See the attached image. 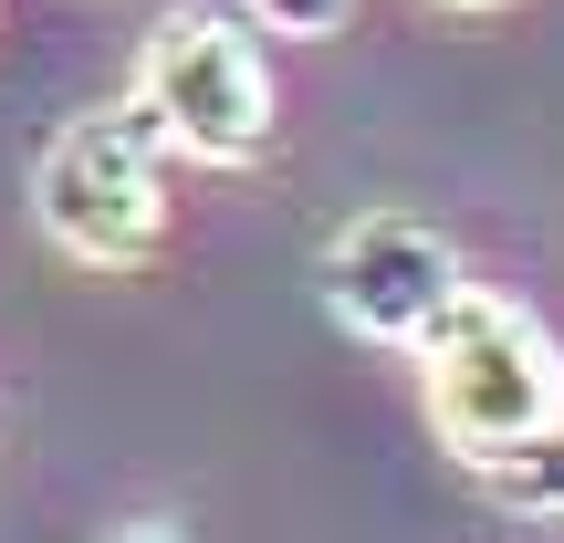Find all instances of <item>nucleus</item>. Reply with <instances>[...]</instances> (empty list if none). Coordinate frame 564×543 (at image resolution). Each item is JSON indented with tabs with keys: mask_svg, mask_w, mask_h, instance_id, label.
Returning a JSON list of instances; mask_svg holds the SVG:
<instances>
[{
	"mask_svg": "<svg viewBox=\"0 0 564 543\" xmlns=\"http://www.w3.org/2000/svg\"><path fill=\"white\" fill-rule=\"evenodd\" d=\"M32 220L63 262L137 272L167 241V137H158V116L137 95L63 116L32 158Z\"/></svg>",
	"mask_w": 564,
	"mask_h": 543,
	"instance_id": "f257e3e1",
	"label": "nucleus"
},
{
	"mask_svg": "<svg viewBox=\"0 0 564 543\" xmlns=\"http://www.w3.org/2000/svg\"><path fill=\"white\" fill-rule=\"evenodd\" d=\"M419 387H429V428H440L460 460H481V449H512V439H533V428L564 419V345L523 303L470 282L440 314V335L419 345Z\"/></svg>",
	"mask_w": 564,
	"mask_h": 543,
	"instance_id": "f03ea898",
	"label": "nucleus"
},
{
	"mask_svg": "<svg viewBox=\"0 0 564 543\" xmlns=\"http://www.w3.org/2000/svg\"><path fill=\"white\" fill-rule=\"evenodd\" d=\"M126 95L158 116V137L199 167H251L272 146L282 105H272V63L262 32H241V11H209V0H178L158 32L137 42V84Z\"/></svg>",
	"mask_w": 564,
	"mask_h": 543,
	"instance_id": "7ed1b4c3",
	"label": "nucleus"
},
{
	"mask_svg": "<svg viewBox=\"0 0 564 543\" xmlns=\"http://www.w3.org/2000/svg\"><path fill=\"white\" fill-rule=\"evenodd\" d=\"M314 282H324V314H335L345 335L398 345V356H419V345L440 335V314L470 293L460 251H449L429 220H408V209H366V220H345L335 241H324Z\"/></svg>",
	"mask_w": 564,
	"mask_h": 543,
	"instance_id": "20e7f679",
	"label": "nucleus"
},
{
	"mask_svg": "<svg viewBox=\"0 0 564 543\" xmlns=\"http://www.w3.org/2000/svg\"><path fill=\"white\" fill-rule=\"evenodd\" d=\"M460 470L502 512H523V523H564V419L533 428V439H512V449H481V460H460Z\"/></svg>",
	"mask_w": 564,
	"mask_h": 543,
	"instance_id": "39448f33",
	"label": "nucleus"
},
{
	"mask_svg": "<svg viewBox=\"0 0 564 543\" xmlns=\"http://www.w3.org/2000/svg\"><path fill=\"white\" fill-rule=\"evenodd\" d=\"M262 32H282V42H324V32H345V11L356 0H241Z\"/></svg>",
	"mask_w": 564,
	"mask_h": 543,
	"instance_id": "423d86ee",
	"label": "nucleus"
},
{
	"mask_svg": "<svg viewBox=\"0 0 564 543\" xmlns=\"http://www.w3.org/2000/svg\"><path fill=\"white\" fill-rule=\"evenodd\" d=\"M105 543H199L188 523H126V533H105Z\"/></svg>",
	"mask_w": 564,
	"mask_h": 543,
	"instance_id": "0eeeda50",
	"label": "nucleus"
},
{
	"mask_svg": "<svg viewBox=\"0 0 564 543\" xmlns=\"http://www.w3.org/2000/svg\"><path fill=\"white\" fill-rule=\"evenodd\" d=\"M449 11H502V0H449Z\"/></svg>",
	"mask_w": 564,
	"mask_h": 543,
	"instance_id": "6e6552de",
	"label": "nucleus"
}]
</instances>
